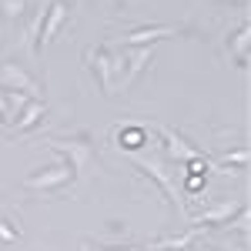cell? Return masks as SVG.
Returning <instances> with one entry per match:
<instances>
[{
  "label": "cell",
  "mask_w": 251,
  "mask_h": 251,
  "mask_svg": "<svg viewBox=\"0 0 251 251\" xmlns=\"http://www.w3.org/2000/svg\"><path fill=\"white\" fill-rule=\"evenodd\" d=\"M131 157V164L141 168V171L148 174L151 181H154L157 188L164 191V198L171 201V208L177 214H184V201H181V184H177V171H171V164L168 161H161V157H151V154H127Z\"/></svg>",
  "instance_id": "6da1fadb"
},
{
  "label": "cell",
  "mask_w": 251,
  "mask_h": 251,
  "mask_svg": "<svg viewBox=\"0 0 251 251\" xmlns=\"http://www.w3.org/2000/svg\"><path fill=\"white\" fill-rule=\"evenodd\" d=\"M87 64H91L94 77L100 80V91L107 97H114L117 84L124 77V50H117V47H91L87 50Z\"/></svg>",
  "instance_id": "7a4b0ae2"
},
{
  "label": "cell",
  "mask_w": 251,
  "mask_h": 251,
  "mask_svg": "<svg viewBox=\"0 0 251 251\" xmlns=\"http://www.w3.org/2000/svg\"><path fill=\"white\" fill-rule=\"evenodd\" d=\"M74 177H77L74 168L60 157V161H54V164L37 168L34 174H27V177H24V188H27V191H60V188H67Z\"/></svg>",
  "instance_id": "3957f363"
},
{
  "label": "cell",
  "mask_w": 251,
  "mask_h": 251,
  "mask_svg": "<svg viewBox=\"0 0 251 251\" xmlns=\"http://www.w3.org/2000/svg\"><path fill=\"white\" fill-rule=\"evenodd\" d=\"M44 144L50 148V151H57L71 168H74V174L77 177H84L87 174V168H91V161H94V148L87 144V134H80V141H64V137H44Z\"/></svg>",
  "instance_id": "277c9868"
},
{
  "label": "cell",
  "mask_w": 251,
  "mask_h": 251,
  "mask_svg": "<svg viewBox=\"0 0 251 251\" xmlns=\"http://www.w3.org/2000/svg\"><path fill=\"white\" fill-rule=\"evenodd\" d=\"M0 87L3 91H20V94H27L30 100H44V87L20 64H14V60H0Z\"/></svg>",
  "instance_id": "5b68a950"
},
{
  "label": "cell",
  "mask_w": 251,
  "mask_h": 251,
  "mask_svg": "<svg viewBox=\"0 0 251 251\" xmlns=\"http://www.w3.org/2000/svg\"><path fill=\"white\" fill-rule=\"evenodd\" d=\"M151 127H154L157 137H161L168 161H174V164H188V161H194V157H204V151H198L191 141H184L174 127H168V124H151Z\"/></svg>",
  "instance_id": "8992f818"
},
{
  "label": "cell",
  "mask_w": 251,
  "mask_h": 251,
  "mask_svg": "<svg viewBox=\"0 0 251 251\" xmlns=\"http://www.w3.org/2000/svg\"><path fill=\"white\" fill-rule=\"evenodd\" d=\"M124 50V77L117 84V91H131L134 80L148 71V64L154 60V44L151 47H121Z\"/></svg>",
  "instance_id": "52a82bcc"
},
{
  "label": "cell",
  "mask_w": 251,
  "mask_h": 251,
  "mask_svg": "<svg viewBox=\"0 0 251 251\" xmlns=\"http://www.w3.org/2000/svg\"><path fill=\"white\" fill-rule=\"evenodd\" d=\"M241 204H245L241 198H221V201H218V204H211L204 214L188 218V221H191V228H201V231H204V228H225V225L234 218V211H238Z\"/></svg>",
  "instance_id": "ba28073f"
},
{
  "label": "cell",
  "mask_w": 251,
  "mask_h": 251,
  "mask_svg": "<svg viewBox=\"0 0 251 251\" xmlns=\"http://www.w3.org/2000/svg\"><path fill=\"white\" fill-rule=\"evenodd\" d=\"M177 34V27H168V24H154V27H137V30H127L121 34L117 44L121 47H151V44H161Z\"/></svg>",
  "instance_id": "9c48e42d"
},
{
  "label": "cell",
  "mask_w": 251,
  "mask_h": 251,
  "mask_svg": "<svg viewBox=\"0 0 251 251\" xmlns=\"http://www.w3.org/2000/svg\"><path fill=\"white\" fill-rule=\"evenodd\" d=\"M64 20H67V3L64 0H54V3H47V14H44V27H40V37L37 44H50V40L57 37V30L64 27Z\"/></svg>",
  "instance_id": "30bf717a"
},
{
  "label": "cell",
  "mask_w": 251,
  "mask_h": 251,
  "mask_svg": "<svg viewBox=\"0 0 251 251\" xmlns=\"http://www.w3.org/2000/svg\"><path fill=\"white\" fill-rule=\"evenodd\" d=\"M44 117H47V104H44V100H30V104L20 111V117L10 124V131H14V134H27V131H34V127L44 124Z\"/></svg>",
  "instance_id": "8fae6325"
},
{
  "label": "cell",
  "mask_w": 251,
  "mask_h": 251,
  "mask_svg": "<svg viewBox=\"0 0 251 251\" xmlns=\"http://www.w3.org/2000/svg\"><path fill=\"white\" fill-rule=\"evenodd\" d=\"M198 234H204V231H201V228H191V231H184V234L157 238V241H151V248H148V251H184V248H191L194 241H198Z\"/></svg>",
  "instance_id": "7c38bea8"
},
{
  "label": "cell",
  "mask_w": 251,
  "mask_h": 251,
  "mask_svg": "<svg viewBox=\"0 0 251 251\" xmlns=\"http://www.w3.org/2000/svg\"><path fill=\"white\" fill-rule=\"evenodd\" d=\"M117 148L124 154H137L141 144H148V127H117Z\"/></svg>",
  "instance_id": "4fadbf2b"
},
{
  "label": "cell",
  "mask_w": 251,
  "mask_h": 251,
  "mask_svg": "<svg viewBox=\"0 0 251 251\" xmlns=\"http://www.w3.org/2000/svg\"><path fill=\"white\" fill-rule=\"evenodd\" d=\"M248 37H251V27L248 24H241L238 30H234V37H231V47H234V60L245 67L248 64Z\"/></svg>",
  "instance_id": "5bb4252c"
},
{
  "label": "cell",
  "mask_w": 251,
  "mask_h": 251,
  "mask_svg": "<svg viewBox=\"0 0 251 251\" xmlns=\"http://www.w3.org/2000/svg\"><path fill=\"white\" fill-rule=\"evenodd\" d=\"M214 161H218V164H225V168H238V171H245V168H248V161H251V151L241 144L238 151H225V154H218Z\"/></svg>",
  "instance_id": "9a60e30c"
},
{
  "label": "cell",
  "mask_w": 251,
  "mask_h": 251,
  "mask_svg": "<svg viewBox=\"0 0 251 251\" xmlns=\"http://www.w3.org/2000/svg\"><path fill=\"white\" fill-rule=\"evenodd\" d=\"M248 225H251V208H248V201H245V204L234 211V218L225 225V228H228V231H241L245 238H248Z\"/></svg>",
  "instance_id": "2e32d148"
},
{
  "label": "cell",
  "mask_w": 251,
  "mask_h": 251,
  "mask_svg": "<svg viewBox=\"0 0 251 251\" xmlns=\"http://www.w3.org/2000/svg\"><path fill=\"white\" fill-rule=\"evenodd\" d=\"M0 14L7 20H20L27 14V0H0Z\"/></svg>",
  "instance_id": "e0dca14e"
},
{
  "label": "cell",
  "mask_w": 251,
  "mask_h": 251,
  "mask_svg": "<svg viewBox=\"0 0 251 251\" xmlns=\"http://www.w3.org/2000/svg\"><path fill=\"white\" fill-rule=\"evenodd\" d=\"M17 241H20V228L10 225V221L0 214V245H17Z\"/></svg>",
  "instance_id": "ac0fdd59"
},
{
  "label": "cell",
  "mask_w": 251,
  "mask_h": 251,
  "mask_svg": "<svg viewBox=\"0 0 251 251\" xmlns=\"http://www.w3.org/2000/svg\"><path fill=\"white\" fill-rule=\"evenodd\" d=\"M87 251H141V248H134V245H114V248H91V245H87Z\"/></svg>",
  "instance_id": "d6986e66"
},
{
  "label": "cell",
  "mask_w": 251,
  "mask_h": 251,
  "mask_svg": "<svg viewBox=\"0 0 251 251\" xmlns=\"http://www.w3.org/2000/svg\"><path fill=\"white\" fill-rule=\"evenodd\" d=\"M184 251H218V248H214V245H198V241H194L191 248H184Z\"/></svg>",
  "instance_id": "ffe728a7"
},
{
  "label": "cell",
  "mask_w": 251,
  "mask_h": 251,
  "mask_svg": "<svg viewBox=\"0 0 251 251\" xmlns=\"http://www.w3.org/2000/svg\"><path fill=\"white\" fill-rule=\"evenodd\" d=\"M225 251H248L245 245H225Z\"/></svg>",
  "instance_id": "44dd1931"
},
{
  "label": "cell",
  "mask_w": 251,
  "mask_h": 251,
  "mask_svg": "<svg viewBox=\"0 0 251 251\" xmlns=\"http://www.w3.org/2000/svg\"><path fill=\"white\" fill-rule=\"evenodd\" d=\"M3 131H10V127H7V124H3V121H0V134H3Z\"/></svg>",
  "instance_id": "7402d4cb"
},
{
  "label": "cell",
  "mask_w": 251,
  "mask_h": 251,
  "mask_svg": "<svg viewBox=\"0 0 251 251\" xmlns=\"http://www.w3.org/2000/svg\"><path fill=\"white\" fill-rule=\"evenodd\" d=\"M228 3H248V0H228Z\"/></svg>",
  "instance_id": "603a6c76"
},
{
  "label": "cell",
  "mask_w": 251,
  "mask_h": 251,
  "mask_svg": "<svg viewBox=\"0 0 251 251\" xmlns=\"http://www.w3.org/2000/svg\"><path fill=\"white\" fill-rule=\"evenodd\" d=\"M80 251H87V241H84V245H80Z\"/></svg>",
  "instance_id": "cb8c5ba5"
}]
</instances>
